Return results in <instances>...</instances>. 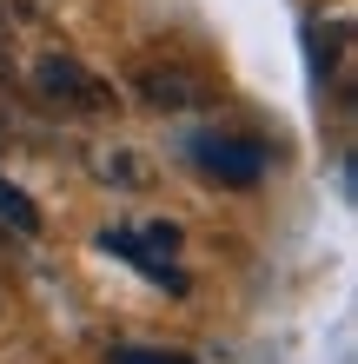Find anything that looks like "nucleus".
Here are the masks:
<instances>
[{
	"mask_svg": "<svg viewBox=\"0 0 358 364\" xmlns=\"http://www.w3.org/2000/svg\"><path fill=\"white\" fill-rule=\"evenodd\" d=\"M27 87H33L40 106H53V113H113L120 106L113 87L80 53H67V47H40L33 67H27Z\"/></svg>",
	"mask_w": 358,
	"mask_h": 364,
	"instance_id": "1",
	"label": "nucleus"
},
{
	"mask_svg": "<svg viewBox=\"0 0 358 364\" xmlns=\"http://www.w3.org/2000/svg\"><path fill=\"white\" fill-rule=\"evenodd\" d=\"M133 100L146 106V113H206L213 106V80H206L199 67H186V60H173V53H146V60H133Z\"/></svg>",
	"mask_w": 358,
	"mask_h": 364,
	"instance_id": "2",
	"label": "nucleus"
},
{
	"mask_svg": "<svg viewBox=\"0 0 358 364\" xmlns=\"http://www.w3.org/2000/svg\"><path fill=\"white\" fill-rule=\"evenodd\" d=\"M186 159L213 186H259L265 166H272V153L259 139H246V133H193L186 139Z\"/></svg>",
	"mask_w": 358,
	"mask_h": 364,
	"instance_id": "3",
	"label": "nucleus"
},
{
	"mask_svg": "<svg viewBox=\"0 0 358 364\" xmlns=\"http://www.w3.org/2000/svg\"><path fill=\"white\" fill-rule=\"evenodd\" d=\"M100 245H107V252H126V259H133L146 278H153V285H186V278L173 272V245H179V232L173 225H166V219H153V225H146V232H133V225H107V232H100Z\"/></svg>",
	"mask_w": 358,
	"mask_h": 364,
	"instance_id": "4",
	"label": "nucleus"
},
{
	"mask_svg": "<svg viewBox=\"0 0 358 364\" xmlns=\"http://www.w3.org/2000/svg\"><path fill=\"white\" fill-rule=\"evenodd\" d=\"M319 47H332V53H319V67L332 73V100H339V106H352V20L339 14V20H325V27H319Z\"/></svg>",
	"mask_w": 358,
	"mask_h": 364,
	"instance_id": "5",
	"label": "nucleus"
},
{
	"mask_svg": "<svg viewBox=\"0 0 358 364\" xmlns=\"http://www.w3.org/2000/svg\"><path fill=\"white\" fill-rule=\"evenodd\" d=\"M93 173L107 179V186H153V166H139L133 146H93Z\"/></svg>",
	"mask_w": 358,
	"mask_h": 364,
	"instance_id": "6",
	"label": "nucleus"
},
{
	"mask_svg": "<svg viewBox=\"0 0 358 364\" xmlns=\"http://www.w3.org/2000/svg\"><path fill=\"white\" fill-rule=\"evenodd\" d=\"M0 225H14V232H40V205H33L14 179H0Z\"/></svg>",
	"mask_w": 358,
	"mask_h": 364,
	"instance_id": "7",
	"label": "nucleus"
},
{
	"mask_svg": "<svg viewBox=\"0 0 358 364\" xmlns=\"http://www.w3.org/2000/svg\"><path fill=\"white\" fill-rule=\"evenodd\" d=\"M107 364H199V358H186V351H159V345H113Z\"/></svg>",
	"mask_w": 358,
	"mask_h": 364,
	"instance_id": "8",
	"label": "nucleus"
}]
</instances>
